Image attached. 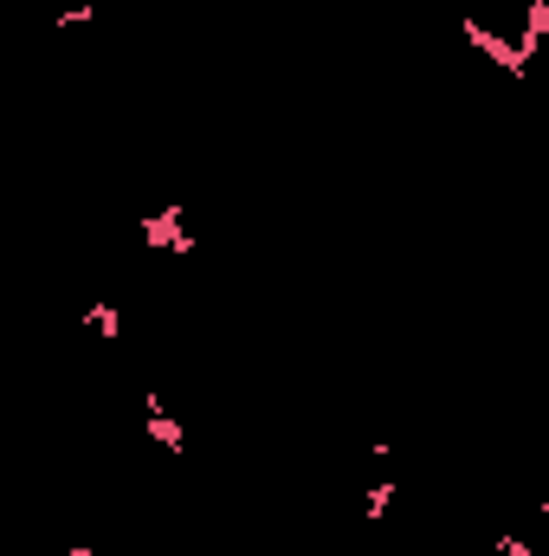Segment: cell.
<instances>
[{
	"instance_id": "obj_1",
	"label": "cell",
	"mask_w": 549,
	"mask_h": 556,
	"mask_svg": "<svg viewBox=\"0 0 549 556\" xmlns=\"http://www.w3.org/2000/svg\"><path fill=\"white\" fill-rule=\"evenodd\" d=\"M142 240H149V247H162V253H194V247H201V240L188 233V214H181V207L149 214V220H142Z\"/></svg>"
},
{
	"instance_id": "obj_2",
	"label": "cell",
	"mask_w": 549,
	"mask_h": 556,
	"mask_svg": "<svg viewBox=\"0 0 549 556\" xmlns=\"http://www.w3.org/2000/svg\"><path fill=\"white\" fill-rule=\"evenodd\" d=\"M142 415H149V433H155V446H162L168 459H188V433H181V420L168 415V402H162L155 389L142 395Z\"/></svg>"
},
{
	"instance_id": "obj_3",
	"label": "cell",
	"mask_w": 549,
	"mask_h": 556,
	"mask_svg": "<svg viewBox=\"0 0 549 556\" xmlns=\"http://www.w3.org/2000/svg\"><path fill=\"white\" fill-rule=\"evenodd\" d=\"M85 324H91V330H98L104 343H117V337H124V311H117L111 298H98V304H85Z\"/></svg>"
}]
</instances>
